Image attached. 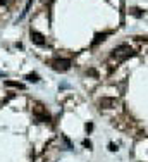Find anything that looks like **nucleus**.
I'll list each match as a JSON object with an SVG mask.
<instances>
[{
  "instance_id": "obj_1",
  "label": "nucleus",
  "mask_w": 148,
  "mask_h": 162,
  "mask_svg": "<svg viewBox=\"0 0 148 162\" xmlns=\"http://www.w3.org/2000/svg\"><path fill=\"white\" fill-rule=\"evenodd\" d=\"M131 55H133V50H131L127 45H120L119 48L114 50L112 59H115V62H120V60H124L126 57H131Z\"/></svg>"
},
{
  "instance_id": "obj_2",
  "label": "nucleus",
  "mask_w": 148,
  "mask_h": 162,
  "mask_svg": "<svg viewBox=\"0 0 148 162\" xmlns=\"http://www.w3.org/2000/svg\"><path fill=\"white\" fill-rule=\"evenodd\" d=\"M69 65H71V60H69V59H59V60L54 62V67L57 69V71H67Z\"/></svg>"
},
{
  "instance_id": "obj_3",
  "label": "nucleus",
  "mask_w": 148,
  "mask_h": 162,
  "mask_svg": "<svg viewBox=\"0 0 148 162\" xmlns=\"http://www.w3.org/2000/svg\"><path fill=\"white\" fill-rule=\"evenodd\" d=\"M31 40H33L36 45H45V38H43V34L38 33V31H33V33H31Z\"/></svg>"
},
{
  "instance_id": "obj_4",
  "label": "nucleus",
  "mask_w": 148,
  "mask_h": 162,
  "mask_svg": "<svg viewBox=\"0 0 148 162\" xmlns=\"http://www.w3.org/2000/svg\"><path fill=\"white\" fill-rule=\"evenodd\" d=\"M5 85L7 86H14V88H23V85H21V83H14V81H7Z\"/></svg>"
},
{
  "instance_id": "obj_5",
  "label": "nucleus",
  "mask_w": 148,
  "mask_h": 162,
  "mask_svg": "<svg viewBox=\"0 0 148 162\" xmlns=\"http://www.w3.org/2000/svg\"><path fill=\"white\" fill-rule=\"evenodd\" d=\"M28 79H29V81H33V83H36L38 81V74H28Z\"/></svg>"
}]
</instances>
